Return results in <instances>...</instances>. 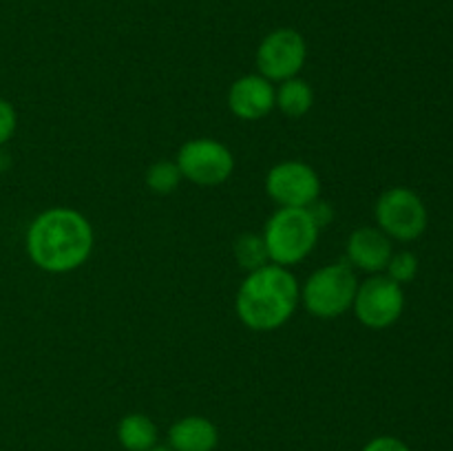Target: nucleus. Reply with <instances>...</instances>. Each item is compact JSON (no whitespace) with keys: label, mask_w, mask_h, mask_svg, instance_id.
<instances>
[{"label":"nucleus","mask_w":453,"mask_h":451,"mask_svg":"<svg viewBox=\"0 0 453 451\" xmlns=\"http://www.w3.org/2000/svg\"><path fill=\"white\" fill-rule=\"evenodd\" d=\"M358 290V279L349 264H330L314 270L301 287L305 310L317 318H336L348 312Z\"/></svg>","instance_id":"20e7f679"},{"label":"nucleus","mask_w":453,"mask_h":451,"mask_svg":"<svg viewBox=\"0 0 453 451\" xmlns=\"http://www.w3.org/2000/svg\"><path fill=\"white\" fill-rule=\"evenodd\" d=\"M385 272H388V277L392 279V281H396L398 286L411 283L416 279V274H418V256L410 250L394 252Z\"/></svg>","instance_id":"f3484780"},{"label":"nucleus","mask_w":453,"mask_h":451,"mask_svg":"<svg viewBox=\"0 0 453 451\" xmlns=\"http://www.w3.org/2000/svg\"><path fill=\"white\" fill-rule=\"evenodd\" d=\"M219 429L206 416H186L168 429V447L173 451H215Z\"/></svg>","instance_id":"f8f14e48"},{"label":"nucleus","mask_w":453,"mask_h":451,"mask_svg":"<svg viewBox=\"0 0 453 451\" xmlns=\"http://www.w3.org/2000/svg\"><path fill=\"white\" fill-rule=\"evenodd\" d=\"M345 250H348L349 265L372 274L383 272L394 255L392 239L379 226H361L354 230Z\"/></svg>","instance_id":"9b49d317"},{"label":"nucleus","mask_w":453,"mask_h":451,"mask_svg":"<svg viewBox=\"0 0 453 451\" xmlns=\"http://www.w3.org/2000/svg\"><path fill=\"white\" fill-rule=\"evenodd\" d=\"M376 226L392 241H414L427 230V208L418 193L405 186L388 188L374 206Z\"/></svg>","instance_id":"39448f33"},{"label":"nucleus","mask_w":453,"mask_h":451,"mask_svg":"<svg viewBox=\"0 0 453 451\" xmlns=\"http://www.w3.org/2000/svg\"><path fill=\"white\" fill-rule=\"evenodd\" d=\"M363 451H411L407 442L396 436H376L363 447Z\"/></svg>","instance_id":"6ab92c4d"},{"label":"nucleus","mask_w":453,"mask_h":451,"mask_svg":"<svg viewBox=\"0 0 453 451\" xmlns=\"http://www.w3.org/2000/svg\"><path fill=\"white\" fill-rule=\"evenodd\" d=\"M150 451H173V449H171V447H168V445H166V447H159V445H157V447H153V449H150Z\"/></svg>","instance_id":"412c9836"},{"label":"nucleus","mask_w":453,"mask_h":451,"mask_svg":"<svg viewBox=\"0 0 453 451\" xmlns=\"http://www.w3.org/2000/svg\"><path fill=\"white\" fill-rule=\"evenodd\" d=\"M312 104H314V91L303 78L296 75V78L279 82L274 106H277L286 118H292V119L303 118V115L310 113Z\"/></svg>","instance_id":"4468645a"},{"label":"nucleus","mask_w":453,"mask_h":451,"mask_svg":"<svg viewBox=\"0 0 453 451\" xmlns=\"http://www.w3.org/2000/svg\"><path fill=\"white\" fill-rule=\"evenodd\" d=\"M181 180L184 177H181L180 166H177V162H171V159H159V162L150 164L149 171H146V186L155 195L175 193Z\"/></svg>","instance_id":"dca6fc26"},{"label":"nucleus","mask_w":453,"mask_h":451,"mask_svg":"<svg viewBox=\"0 0 453 451\" xmlns=\"http://www.w3.org/2000/svg\"><path fill=\"white\" fill-rule=\"evenodd\" d=\"M91 221L73 208L42 210L27 228L31 264L51 274H65L87 264L93 250Z\"/></svg>","instance_id":"f257e3e1"},{"label":"nucleus","mask_w":453,"mask_h":451,"mask_svg":"<svg viewBox=\"0 0 453 451\" xmlns=\"http://www.w3.org/2000/svg\"><path fill=\"white\" fill-rule=\"evenodd\" d=\"M118 440L127 451H150L157 447V424L146 414H127L118 424Z\"/></svg>","instance_id":"ddd939ff"},{"label":"nucleus","mask_w":453,"mask_h":451,"mask_svg":"<svg viewBox=\"0 0 453 451\" xmlns=\"http://www.w3.org/2000/svg\"><path fill=\"white\" fill-rule=\"evenodd\" d=\"M277 88L264 75L250 73L234 80L228 88V109L234 118L257 122L273 113Z\"/></svg>","instance_id":"9d476101"},{"label":"nucleus","mask_w":453,"mask_h":451,"mask_svg":"<svg viewBox=\"0 0 453 451\" xmlns=\"http://www.w3.org/2000/svg\"><path fill=\"white\" fill-rule=\"evenodd\" d=\"M308 210H310V215H312V219L317 221L319 228H323V226H326L327 221H330L332 217H334V210H332L330 203L321 202V199H317V202H314L312 206H308Z\"/></svg>","instance_id":"aec40b11"},{"label":"nucleus","mask_w":453,"mask_h":451,"mask_svg":"<svg viewBox=\"0 0 453 451\" xmlns=\"http://www.w3.org/2000/svg\"><path fill=\"white\" fill-rule=\"evenodd\" d=\"M299 301L301 287L290 268L265 264L243 279L234 299V310L239 321L250 330L273 332L290 321Z\"/></svg>","instance_id":"f03ea898"},{"label":"nucleus","mask_w":453,"mask_h":451,"mask_svg":"<svg viewBox=\"0 0 453 451\" xmlns=\"http://www.w3.org/2000/svg\"><path fill=\"white\" fill-rule=\"evenodd\" d=\"M175 162L181 177L197 186L224 184L234 171V157L230 149L212 137H195L181 144Z\"/></svg>","instance_id":"0eeeda50"},{"label":"nucleus","mask_w":453,"mask_h":451,"mask_svg":"<svg viewBox=\"0 0 453 451\" xmlns=\"http://www.w3.org/2000/svg\"><path fill=\"white\" fill-rule=\"evenodd\" d=\"M352 310L365 327L385 330L401 318L405 310V292L388 274H372L358 283Z\"/></svg>","instance_id":"423d86ee"},{"label":"nucleus","mask_w":453,"mask_h":451,"mask_svg":"<svg viewBox=\"0 0 453 451\" xmlns=\"http://www.w3.org/2000/svg\"><path fill=\"white\" fill-rule=\"evenodd\" d=\"M321 228L312 219L308 208H277L264 228V241L268 248L270 264H301L314 252Z\"/></svg>","instance_id":"7ed1b4c3"},{"label":"nucleus","mask_w":453,"mask_h":451,"mask_svg":"<svg viewBox=\"0 0 453 451\" xmlns=\"http://www.w3.org/2000/svg\"><path fill=\"white\" fill-rule=\"evenodd\" d=\"M234 259L248 272L270 264L268 248H265L264 237L255 233H246L242 237H237V241H234Z\"/></svg>","instance_id":"2eb2a0df"},{"label":"nucleus","mask_w":453,"mask_h":451,"mask_svg":"<svg viewBox=\"0 0 453 451\" xmlns=\"http://www.w3.org/2000/svg\"><path fill=\"white\" fill-rule=\"evenodd\" d=\"M308 60V44L296 29L281 27L261 40L257 49V69L270 82L296 78Z\"/></svg>","instance_id":"6e6552de"},{"label":"nucleus","mask_w":453,"mask_h":451,"mask_svg":"<svg viewBox=\"0 0 453 451\" xmlns=\"http://www.w3.org/2000/svg\"><path fill=\"white\" fill-rule=\"evenodd\" d=\"M265 193L279 208H308L321 195V180L310 164L288 159L268 171Z\"/></svg>","instance_id":"1a4fd4ad"},{"label":"nucleus","mask_w":453,"mask_h":451,"mask_svg":"<svg viewBox=\"0 0 453 451\" xmlns=\"http://www.w3.org/2000/svg\"><path fill=\"white\" fill-rule=\"evenodd\" d=\"M18 128V113L13 104L4 97H0V146L7 144Z\"/></svg>","instance_id":"a211bd4d"}]
</instances>
